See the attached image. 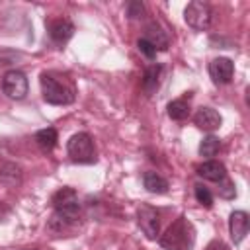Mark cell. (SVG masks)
I'll return each instance as SVG.
<instances>
[{"instance_id":"cell-20","label":"cell","mask_w":250,"mask_h":250,"mask_svg":"<svg viewBox=\"0 0 250 250\" xmlns=\"http://www.w3.org/2000/svg\"><path fill=\"white\" fill-rule=\"evenodd\" d=\"M195 199H197L201 205H205V207H211V205H213V195H211V191H209L205 186H201V184L195 186Z\"/></svg>"},{"instance_id":"cell-15","label":"cell","mask_w":250,"mask_h":250,"mask_svg":"<svg viewBox=\"0 0 250 250\" xmlns=\"http://www.w3.org/2000/svg\"><path fill=\"white\" fill-rule=\"evenodd\" d=\"M57 141H59V135H57V129L55 127H45V129H41V131L35 133V143H37V146L43 152L53 150L55 145H57Z\"/></svg>"},{"instance_id":"cell-19","label":"cell","mask_w":250,"mask_h":250,"mask_svg":"<svg viewBox=\"0 0 250 250\" xmlns=\"http://www.w3.org/2000/svg\"><path fill=\"white\" fill-rule=\"evenodd\" d=\"M219 148H221V141H219V137H215V135H207V137L199 143V154L205 156V158L215 156V154L219 152Z\"/></svg>"},{"instance_id":"cell-3","label":"cell","mask_w":250,"mask_h":250,"mask_svg":"<svg viewBox=\"0 0 250 250\" xmlns=\"http://www.w3.org/2000/svg\"><path fill=\"white\" fill-rule=\"evenodd\" d=\"M51 203H53L57 215L64 217L70 223H78V217H80V201H78V193L72 188H61L59 191H55Z\"/></svg>"},{"instance_id":"cell-22","label":"cell","mask_w":250,"mask_h":250,"mask_svg":"<svg viewBox=\"0 0 250 250\" xmlns=\"http://www.w3.org/2000/svg\"><path fill=\"white\" fill-rule=\"evenodd\" d=\"M137 47H139V51H141L146 59H154V57H156V49H154L146 39H139V41H137Z\"/></svg>"},{"instance_id":"cell-13","label":"cell","mask_w":250,"mask_h":250,"mask_svg":"<svg viewBox=\"0 0 250 250\" xmlns=\"http://www.w3.org/2000/svg\"><path fill=\"white\" fill-rule=\"evenodd\" d=\"M197 174L203 178V180H209V182H221L227 178V168L223 162H217V160H207L203 164L197 166Z\"/></svg>"},{"instance_id":"cell-4","label":"cell","mask_w":250,"mask_h":250,"mask_svg":"<svg viewBox=\"0 0 250 250\" xmlns=\"http://www.w3.org/2000/svg\"><path fill=\"white\" fill-rule=\"evenodd\" d=\"M66 152L78 164H92V162H96V146H94V141L84 131L82 133H76V135H72L68 139Z\"/></svg>"},{"instance_id":"cell-7","label":"cell","mask_w":250,"mask_h":250,"mask_svg":"<svg viewBox=\"0 0 250 250\" xmlns=\"http://www.w3.org/2000/svg\"><path fill=\"white\" fill-rule=\"evenodd\" d=\"M137 223L148 240H154L160 234V215L154 207H150L146 203L139 205L137 207Z\"/></svg>"},{"instance_id":"cell-9","label":"cell","mask_w":250,"mask_h":250,"mask_svg":"<svg viewBox=\"0 0 250 250\" xmlns=\"http://www.w3.org/2000/svg\"><path fill=\"white\" fill-rule=\"evenodd\" d=\"M248 229H250L248 213L246 211H232L230 217H229V230H230V236H232L234 244H240L246 238Z\"/></svg>"},{"instance_id":"cell-8","label":"cell","mask_w":250,"mask_h":250,"mask_svg":"<svg viewBox=\"0 0 250 250\" xmlns=\"http://www.w3.org/2000/svg\"><path fill=\"white\" fill-rule=\"evenodd\" d=\"M232 74H234V64L230 59L219 57V59L209 62V76L215 84H219V86L229 84L232 80Z\"/></svg>"},{"instance_id":"cell-1","label":"cell","mask_w":250,"mask_h":250,"mask_svg":"<svg viewBox=\"0 0 250 250\" xmlns=\"http://www.w3.org/2000/svg\"><path fill=\"white\" fill-rule=\"evenodd\" d=\"M158 240L164 250H191L195 244V229L182 215L166 229V232Z\"/></svg>"},{"instance_id":"cell-24","label":"cell","mask_w":250,"mask_h":250,"mask_svg":"<svg viewBox=\"0 0 250 250\" xmlns=\"http://www.w3.org/2000/svg\"><path fill=\"white\" fill-rule=\"evenodd\" d=\"M16 57H18V53H12V51H0V64H10Z\"/></svg>"},{"instance_id":"cell-11","label":"cell","mask_w":250,"mask_h":250,"mask_svg":"<svg viewBox=\"0 0 250 250\" xmlns=\"http://www.w3.org/2000/svg\"><path fill=\"white\" fill-rule=\"evenodd\" d=\"M143 39H146L156 51H166L168 45H170L168 33H166L156 21H152V23L146 25V29H145V37H143Z\"/></svg>"},{"instance_id":"cell-14","label":"cell","mask_w":250,"mask_h":250,"mask_svg":"<svg viewBox=\"0 0 250 250\" xmlns=\"http://www.w3.org/2000/svg\"><path fill=\"white\" fill-rule=\"evenodd\" d=\"M160 76H162V64H150L145 68V74H143V90L146 96H152L158 86H160Z\"/></svg>"},{"instance_id":"cell-5","label":"cell","mask_w":250,"mask_h":250,"mask_svg":"<svg viewBox=\"0 0 250 250\" xmlns=\"http://www.w3.org/2000/svg\"><path fill=\"white\" fill-rule=\"evenodd\" d=\"M184 20H186V23H188L191 29H195V31H205V29H209V25H211L213 10H211V6H209L207 2H203V0H193V2H189V4L186 6V10H184Z\"/></svg>"},{"instance_id":"cell-17","label":"cell","mask_w":250,"mask_h":250,"mask_svg":"<svg viewBox=\"0 0 250 250\" xmlns=\"http://www.w3.org/2000/svg\"><path fill=\"white\" fill-rule=\"evenodd\" d=\"M168 115H170L174 121H184V119L189 115V100H186V98L172 100V102L168 104Z\"/></svg>"},{"instance_id":"cell-23","label":"cell","mask_w":250,"mask_h":250,"mask_svg":"<svg viewBox=\"0 0 250 250\" xmlns=\"http://www.w3.org/2000/svg\"><path fill=\"white\" fill-rule=\"evenodd\" d=\"M221 184V188H219V195H223V197H234V184L229 180V178H225V180H221L219 182Z\"/></svg>"},{"instance_id":"cell-18","label":"cell","mask_w":250,"mask_h":250,"mask_svg":"<svg viewBox=\"0 0 250 250\" xmlns=\"http://www.w3.org/2000/svg\"><path fill=\"white\" fill-rule=\"evenodd\" d=\"M20 182H21V170H20V166H16V164H4V168L0 170V184L12 188V186H16Z\"/></svg>"},{"instance_id":"cell-26","label":"cell","mask_w":250,"mask_h":250,"mask_svg":"<svg viewBox=\"0 0 250 250\" xmlns=\"http://www.w3.org/2000/svg\"><path fill=\"white\" fill-rule=\"evenodd\" d=\"M10 205L8 203H4V201H0V221H6V217L10 215Z\"/></svg>"},{"instance_id":"cell-16","label":"cell","mask_w":250,"mask_h":250,"mask_svg":"<svg viewBox=\"0 0 250 250\" xmlns=\"http://www.w3.org/2000/svg\"><path fill=\"white\" fill-rule=\"evenodd\" d=\"M143 184L150 193H166L168 191V182L156 172H145Z\"/></svg>"},{"instance_id":"cell-12","label":"cell","mask_w":250,"mask_h":250,"mask_svg":"<svg viewBox=\"0 0 250 250\" xmlns=\"http://www.w3.org/2000/svg\"><path fill=\"white\" fill-rule=\"evenodd\" d=\"M74 33V25L68 21V20H55L49 23V37L57 43V45H62L66 43Z\"/></svg>"},{"instance_id":"cell-21","label":"cell","mask_w":250,"mask_h":250,"mask_svg":"<svg viewBox=\"0 0 250 250\" xmlns=\"http://www.w3.org/2000/svg\"><path fill=\"white\" fill-rule=\"evenodd\" d=\"M143 14H145V6H143V2L133 0V2L127 4V16H129L131 20H137V18H141Z\"/></svg>"},{"instance_id":"cell-25","label":"cell","mask_w":250,"mask_h":250,"mask_svg":"<svg viewBox=\"0 0 250 250\" xmlns=\"http://www.w3.org/2000/svg\"><path fill=\"white\" fill-rule=\"evenodd\" d=\"M205 250H229V246H227L223 240H211V242L205 246Z\"/></svg>"},{"instance_id":"cell-10","label":"cell","mask_w":250,"mask_h":250,"mask_svg":"<svg viewBox=\"0 0 250 250\" xmlns=\"http://www.w3.org/2000/svg\"><path fill=\"white\" fill-rule=\"evenodd\" d=\"M193 123H195L199 129L211 133V131H215V129L221 127L223 117H221V113H219L217 109H213V107H199V109L195 111V115H193Z\"/></svg>"},{"instance_id":"cell-6","label":"cell","mask_w":250,"mask_h":250,"mask_svg":"<svg viewBox=\"0 0 250 250\" xmlns=\"http://www.w3.org/2000/svg\"><path fill=\"white\" fill-rule=\"evenodd\" d=\"M2 92L10 98V100H23L29 92V82L27 76L21 70H8L2 76Z\"/></svg>"},{"instance_id":"cell-2","label":"cell","mask_w":250,"mask_h":250,"mask_svg":"<svg viewBox=\"0 0 250 250\" xmlns=\"http://www.w3.org/2000/svg\"><path fill=\"white\" fill-rule=\"evenodd\" d=\"M41 92L43 100L53 105H66L74 102V86L64 80L62 76H57L53 72H43L41 78Z\"/></svg>"}]
</instances>
